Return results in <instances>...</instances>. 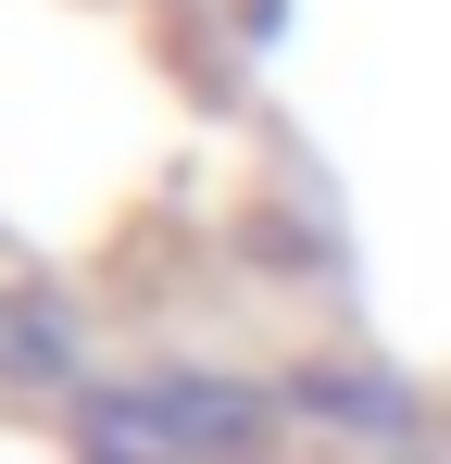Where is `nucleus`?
I'll return each mask as SVG.
<instances>
[{"label":"nucleus","instance_id":"nucleus-1","mask_svg":"<svg viewBox=\"0 0 451 464\" xmlns=\"http://www.w3.org/2000/svg\"><path fill=\"white\" fill-rule=\"evenodd\" d=\"M301 401H313V414H339V427H401V414H389V389H351V377H301Z\"/></svg>","mask_w":451,"mask_h":464}]
</instances>
